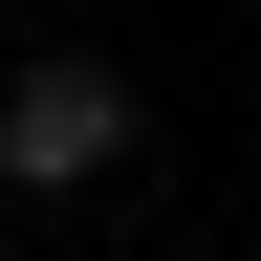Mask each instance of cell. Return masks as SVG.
<instances>
[{"label":"cell","instance_id":"6da1fadb","mask_svg":"<svg viewBox=\"0 0 261 261\" xmlns=\"http://www.w3.org/2000/svg\"><path fill=\"white\" fill-rule=\"evenodd\" d=\"M109 152H130V87L109 65H22V87H0V174L22 196H87Z\"/></svg>","mask_w":261,"mask_h":261}]
</instances>
